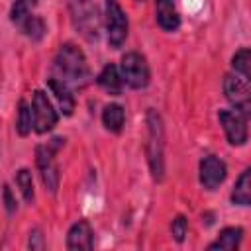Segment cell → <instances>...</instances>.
<instances>
[{
  "label": "cell",
  "mask_w": 251,
  "mask_h": 251,
  "mask_svg": "<svg viewBox=\"0 0 251 251\" xmlns=\"http://www.w3.org/2000/svg\"><path fill=\"white\" fill-rule=\"evenodd\" d=\"M29 247L31 249H43V235L39 233V229H33V233H29Z\"/></svg>",
  "instance_id": "cb8c5ba5"
},
{
  "label": "cell",
  "mask_w": 251,
  "mask_h": 251,
  "mask_svg": "<svg viewBox=\"0 0 251 251\" xmlns=\"http://www.w3.org/2000/svg\"><path fill=\"white\" fill-rule=\"evenodd\" d=\"M147 124H149V165L153 171V176L161 180L163 176V127H161V118L149 110L147 114Z\"/></svg>",
  "instance_id": "8992f818"
},
{
  "label": "cell",
  "mask_w": 251,
  "mask_h": 251,
  "mask_svg": "<svg viewBox=\"0 0 251 251\" xmlns=\"http://www.w3.org/2000/svg\"><path fill=\"white\" fill-rule=\"evenodd\" d=\"M241 237H243L241 227H226V229L220 231L218 239L208 245V249H226V251L237 249L239 243H241Z\"/></svg>",
  "instance_id": "5bb4252c"
},
{
  "label": "cell",
  "mask_w": 251,
  "mask_h": 251,
  "mask_svg": "<svg viewBox=\"0 0 251 251\" xmlns=\"http://www.w3.org/2000/svg\"><path fill=\"white\" fill-rule=\"evenodd\" d=\"M92 245H94V241H92L90 224L84 220L76 222L67 233V247L71 251H78V249H92Z\"/></svg>",
  "instance_id": "8fae6325"
},
{
  "label": "cell",
  "mask_w": 251,
  "mask_h": 251,
  "mask_svg": "<svg viewBox=\"0 0 251 251\" xmlns=\"http://www.w3.org/2000/svg\"><path fill=\"white\" fill-rule=\"evenodd\" d=\"M104 22H106L108 43H110V47L118 49L127 37V18H126L122 6L116 0H106Z\"/></svg>",
  "instance_id": "5b68a950"
},
{
  "label": "cell",
  "mask_w": 251,
  "mask_h": 251,
  "mask_svg": "<svg viewBox=\"0 0 251 251\" xmlns=\"http://www.w3.org/2000/svg\"><path fill=\"white\" fill-rule=\"evenodd\" d=\"M226 178V163L214 155H208L200 161V184L206 190H214Z\"/></svg>",
  "instance_id": "30bf717a"
},
{
  "label": "cell",
  "mask_w": 251,
  "mask_h": 251,
  "mask_svg": "<svg viewBox=\"0 0 251 251\" xmlns=\"http://www.w3.org/2000/svg\"><path fill=\"white\" fill-rule=\"evenodd\" d=\"M37 0H16L12 4V10H10V20L18 25H22L29 16H31V10L35 8Z\"/></svg>",
  "instance_id": "ac0fdd59"
},
{
  "label": "cell",
  "mask_w": 251,
  "mask_h": 251,
  "mask_svg": "<svg viewBox=\"0 0 251 251\" xmlns=\"http://www.w3.org/2000/svg\"><path fill=\"white\" fill-rule=\"evenodd\" d=\"M31 122L37 133H47L57 124V112L43 90H35L31 98Z\"/></svg>",
  "instance_id": "52a82bcc"
},
{
  "label": "cell",
  "mask_w": 251,
  "mask_h": 251,
  "mask_svg": "<svg viewBox=\"0 0 251 251\" xmlns=\"http://www.w3.org/2000/svg\"><path fill=\"white\" fill-rule=\"evenodd\" d=\"M4 202H6V210L12 214V212L16 210V200L12 198V190H10V186H4Z\"/></svg>",
  "instance_id": "d4e9b609"
},
{
  "label": "cell",
  "mask_w": 251,
  "mask_h": 251,
  "mask_svg": "<svg viewBox=\"0 0 251 251\" xmlns=\"http://www.w3.org/2000/svg\"><path fill=\"white\" fill-rule=\"evenodd\" d=\"M120 71H122V80H126V84H129L131 88H145L149 84V67L147 61L143 59V55L129 51L122 57L120 63Z\"/></svg>",
  "instance_id": "3957f363"
},
{
  "label": "cell",
  "mask_w": 251,
  "mask_h": 251,
  "mask_svg": "<svg viewBox=\"0 0 251 251\" xmlns=\"http://www.w3.org/2000/svg\"><path fill=\"white\" fill-rule=\"evenodd\" d=\"M18 133L20 135H27L29 131H31V127H33V122H31V106L25 102V100H22L20 102V110H18Z\"/></svg>",
  "instance_id": "44dd1931"
},
{
  "label": "cell",
  "mask_w": 251,
  "mask_h": 251,
  "mask_svg": "<svg viewBox=\"0 0 251 251\" xmlns=\"http://www.w3.org/2000/svg\"><path fill=\"white\" fill-rule=\"evenodd\" d=\"M224 92H226V98L231 102V106L235 110H239L241 114L249 116L251 90H249V80L245 76L226 75V78H224Z\"/></svg>",
  "instance_id": "ba28073f"
},
{
  "label": "cell",
  "mask_w": 251,
  "mask_h": 251,
  "mask_svg": "<svg viewBox=\"0 0 251 251\" xmlns=\"http://www.w3.org/2000/svg\"><path fill=\"white\" fill-rule=\"evenodd\" d=\"M124 120H126V114L120 104H108L102 112V124L106 126V129H110L114 133H118L122 129Z\"/></svg>",
  "instance_id": "e0dca14e"
},
{
  "label": "cell",
  "mask_w": 251,
  "mask_h": 251,
  "mask_svg": "<svg viewBox=\"0 0 251 251\" xmlns=\"http://www.w3.org/2000/svg\"><path fill=\"white\" fill-rule=\"evenodd\" d=\"M220 124L231 145H243L247 141V116L239 110H220Z\"/></svg>",
  "instance_id": "9c48e42d"
},
{
  "label": "cell",
  "mask_w": 251,
  "mask_h": 251,
  "mask_svg": "<svg viewBox=\"0 0 251 251\" xmlns=\"http://www.w3.org/2000/svg\"><path fill=\"white\" fill-rule=\"evenodd\" d=\"M47 84H49L51 92L55 94V98H57V102H59L63 114H65V116H71L73 110H75V96H73V92H71V86H69L67 82H63L61 78H57V76H51V78L47 80Z\"/></svg>",
  "instance_id": "4fadbf2b"
},
{
  "label": "cell",
  "mask_w": 251,
  "mask_h": 251,
  "mask_svg": "<svg viewBox=\"0 0 251 251\" xmlns=\"http://www.w3.org/2000/svg\"><path fill=\"white\" fill-rule=\"evenodd\" d=\"M231 202L239 206H247L251 202V171L249 169H245L241 176L237 178L233 192H231Z\"/></svg>",
  "instance_id": "9a60e30c"
},
{
  "label": "cell",
  "mask_w": 251,
  "mask_h": 251,
  "mask_svg": "<svg viewBox=\"0 0 251 251\" xmlns=\"http://www.w3.org/2000/svg\"><path fill=\"white\" fill-rule=\"evenodd\" d=\"M20 27H22V31H24L27 37H31V39H35V41L45 35V24H43V20H41L39 16H33V14H31Z\"/></svg>",
  "instance_id": "ffe728a7"
},
{
  "label": "cell",
  "mask_w": 251,
  "mask_h": 251,
  "mask_svg": "<svg viewBox=\"0 0 251 251\" xmlns=\"http://www.w3.org/2000/svg\"><path fill=\"white\" fill-rule=\"evenodd\" d=\"M71 12H73V22H75L76 29H80V33L86 39H96L98 27H100V18H98L96 6L90 0H73Z\"/></svg>",
  "instance_id": "277c9868"
},
{
  "label": "cell",
  "mask_w": 251,
  "mask_h": 251,
  "mask_svg": "<svg viewBox=\"0 0 251 251\" xmlns=\"http://www.w3.org/2000/svg\"><path fill=\"white\" fill-rule=\"evenodd\" d=\"M186 229H188V222H186V218H184V216H176V218L173 220V224H171V231H173V237H175L178 243L184 239Z\"/></svg>",
  "instance_id": "603a6c76"
},
{
  "label": "cell",
  "mask_w": 251,
  "mask_h": 251,
  "mask_svg": "<svg viewBox=\"0 0 251 251\" xmlns=\"http://www.w3.org/2000/svg\"><path fill=\"white\" fill-rule=\"evenodd\" d=\"M63 145H65L63 137H53L51 141H47L45 145H37L35 149V163L41 173V180L49 192H55L59 186V169L55 165V155Z\"/></svg>",
  "instance_id": "7a4b0ae2"
},
{
  "label": "cell",
  "mask_w": 251,
  "mask_h": 251,
  "mask_svg": "<svg viewBox=\"0 0 251 251\" xmlns=\"http://www.w3.org/2000/svg\"><path fill=\"white\" fill-rule=\"evenodd\" d=\"M231 65H233V69H235V73H237V75L245 76L247 80L251 78V53H249V49H247V47L239 49V51L233 55Z\"/></svg>",
  "instance_id": "d6986e66"
},
{
  "label": "cell",
  "mask_w": 251,
  "mask_h": 251,
  "mask_svg": "<svg viewBox=\"0 0 251 251\" xmlns=\"http://www.w3.org/2000/svg\"><path fill=\"white\" fill-rule=\"evenodd\" d=\"M155 14H157L159 25L167 31H175L180 25V18L175 8V0H155Z\"/></svg>",
  "instance_id": "7c38bea8"
},
{
  "label": "cell",
  "mask_w": 251,
  "mask_h": 251,
  "mask_svg": "<svg viewBox=\"0 0 251 251\" xmlns=\"http://www.w3.org/2000/svg\"><path fill=\"white\" fill-rule=\"evenodd\" d=\"M16 182L24 194V200L25 202H33V182H31V173L27 169H22L18 171L16 175Z\"/></svg>",
  "instance_id": "7402d4cb"
},
{
  "label": "cell",
  "mask_w": 251,
  "mask_h": 251,
  "mask_svg": "<svg viewBox=\"0 0 251 251\" xmlns=\"http://www.w3.org/2000/svg\"><path fill=\"white\" fill-rule=\"evenodd\" d=\"M55 76L61 78L63 82H67L69 86H84L90 78V69L86 63L84 53L73 45V43H65L61 45V49L57 51L55 57Z\"/></svg>",
  "instance_id": "6da1fadb"
},
{
  "label": "cell",
  "mask_w": 251,
  "mask_h": 251,
  "mask_svg": "<svg viewBox=\"0 0 251 251\" xmlns=\"http://www.w3.org/2000/svg\"><path fill=\"white\" fill-rule=\"evenodd\" d=\"M122 76H120V73H118V69H116V65H106L104 69H102V73L98 75V84L104 88V90H108L110 94H120L122 92Z\"/></svg>",
  "instance_id": "2e32d148"
}]
</instances>
